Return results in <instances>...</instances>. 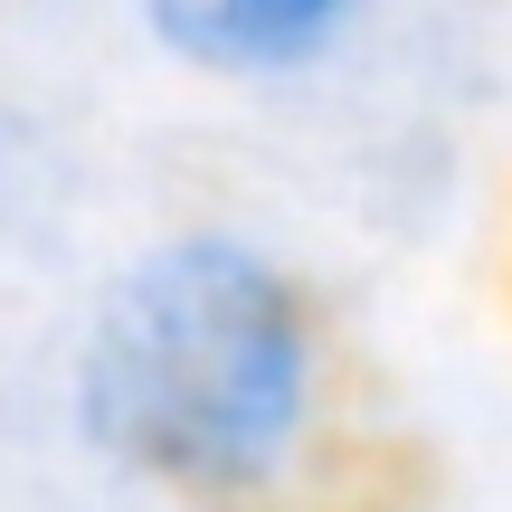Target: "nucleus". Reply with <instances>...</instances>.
I'll return each mask as SVG.
<instances>
[{
    "mask_svg": "<svg viewBox=\"0 0 512 512\" xmlns=\"http://www.w3.org/2000/svg\"><path fill=\"white\" fill-rule=\"evenodd\" d=\"M323 418V332L238 228L143 247L67 351V427L114 475L190 503L266 494Z\"/></svg>",
    "mask_w": 512,
    "mask_h": 512,
    "instance_id": "1",
    "label": "nucleus"
},
{
    "mask_svg": "<svg viewBox=\"0 0 512 512\" xmlns=\"http://www.w3.org/2000/svg\"><path fill=\"white\" fill-rule=\"evenodd\" d=\"M124 10L171 67L209 86H294L323 57H342L370 0H124Z\"/></svg>",
    "mask_w": 512,
    "mask_h": 512,
    "instance_id": "2",
    "label": "nucleus"
}]
</instances>
